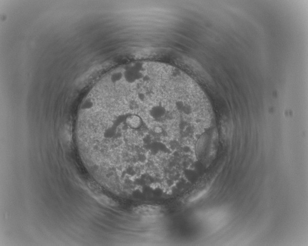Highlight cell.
I'll return each mask as SVG.
<instances>
[{"label": "cell", "instance_id": "1", "mask_svg": "<svg viewBox=\"0 0 308 246\" xmlns=\"http://www.w3.org/2000/svg\"><path fill=\"white\" fill-rule=\"evenodd\" d=\"M218 143V135L215 128L207 130L198 139L195 146V155L204 167L209 166L215 159Z\"/></svg>", "mask_w": 308, "mask_h": 246}, {"label": "cell", "instance_id": "2", "mask_svg": "<svg viewBox=\"0 0 308 246\" xmlns=\"http://www.w3.org/2000/svg\"><path fill=\"white\" fill-rule=\"evenodd\" d=\"M135 213L142 216L155 215L161 212L160 206L154 205H141L134 208Z\"/></svg>", "mask_w": 308, "mask_h": 246}]
</instances>
